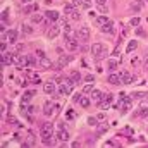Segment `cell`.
<instances>
[{"mask_svg": "<svg viewBox=\"0 0 148 148\" xmlns=\"http://www.w3.org/2000/svg\"><path fill=\"white\" fill-rule=\"evenodd\" d=\"M138 48V43L136 41H129L127 43V52H133V50H136Z\"/></svg>", "mask_w": 148, "mask_h": 148, "instance_id": "cell-28", "label": "cell"}, {"mask_svg": "<svg viewBox=\"0 0 148 148\" xmlns=\"http://www.w3.org/2000/svg\"><path fill=\"white\" fill-rule=\"evenodd\" d=\"M59 35H60V26H50L48 31H47V38L48 40H55Z\"/></svg>", "mask_w": 148, "mask_h": 148, "instance_id": "cell-6", "label": "cell"}, {"mask_svg": "<svg viewBox=\"0 0 148 148\" xmlns=\"http://www.w3.org/2000/svg\"><path fill=\"white\" fill-rule=\"evenodd\" d=\"M14 62H16V57H14L12 53H2V67L10 66V64H14Z\"/></svg>", "mask_w": 148, "mask_h": 148, "instance_id": "cell-8", "label": "cell"}, {"mask_svg": "<svg viewBox=\"0 0 148 148\" xmlns=\"http://www.w3.org/2000/svg\"><path fill=\"white\" fill-rule=\"evenodd\" d=\"M110 102H112V95H107L105 100H100V102H98V107H100V109H107V107L110 105Z\"/></svg>", "mask_w": 148, "mask_h": 148, "instance_id": "cell-16", "label": "cell"}, {"mask_svg": "<svg viewBox=\"0 0 148 148\" xmlns=\"http://www.w3.org/2000/svg\"><path fill=\"white\" fill-rule=\"evenodd\" d=\"M95 2H97L98 5H105V3H107V0H95Z\"/></svg>", "mask_w": 148, "mask_h": 148, "instance_id": "cell-44", "label": "cell"}, {"mask_svg": "<svg viewBox=\"0 0 148 148\" xmlns=\"http://www.w3.org/2000/svg\"><path fill=\"white\" fill-rule=\"evenodd\" d=\"M45 17L50 19V21H59V19H60V14H59L57 10H47V12H45Z\"/></svg>", "mask_w": 148, "mask_h": 148, "instance_id": "cell-12", "label": "cell"}, {"mask_svg": "<svg viewBox=\"0 0 148 148\" xmlns=\"http://www.w3.org/2000/svg\"><path fill=\"white\" fill-rule=\"evenodd\" d=\"M97 121H98L97 117H90V119H88V124H90V126H97Z\"/></svg>", "mask_w": 148, "mask_h": 148, "instance_id": "cell-36", "label": "cell"}, {"mask_svg": "<svg viewBox=\"0 0 148 148\" xmlns=\"http://www.w3.org/2000/svg\"><path fill=\"white\" fill-rule=\"evenodd\" d=\"M43 91H45L47 95H52V93L55 91V84H53L52 81H47V83L43 84Z\"/></svg>", "mask_w": 148, "mask_h": 148, "instance_id": "cell-14", "label": "cell"}, {"mask_svg": "<svg viewBox=\"0 0 148 148\" xmlns=\"http://www.w3.org/2000/svg\"><path fill=\"white\" fill-rule=\"evenodd\" d=\"M5 121H7V124H10V126H21V124H19V121H17L14 115H7V119H5Z\"/></svg>", "mask_w": 148, "mask_h": 148, "instance_id": "cell-19", "label": "cell"}, {"mask_svg": "<svg viewBox=\"0 0 148 148\" xmlns=\"http://www.w3.org/2000/svg\"><path fill=\"white\" fill-rule=\"evenodd\" d=\"M31 21H33V23H41V21H43V16H41V14H36V12H35V14L31 16Z\"/></svg>", "mask_w": 148, "mask_h": 148, "instance_id": "cell-26", "label": "cell"}, {"mask_svg": "<svg viewBox=\"0 0 148 148\" xmlns=\"http://www.w3.org/2000/svg\"><path fill=\"white\" fill-rule=\"evenodd\" d=\"M107 127H109L107 124H102V126H98V134H102V133H105V131H107Z\"/></svg>", "mask_w": 148, "mask_h": 148, "instance_id": "cell-35", "label": "cell"}, {"mask_svg": "<svg viewBox=\"0 0 148 148\" xmlns=\"http://www.w3.org/2000/svg\"><path fill=\"white\" fill-rule=\"evenodd\" d=\"M21 29H23V33H24V35H31V33H33V28H31L29 24H23V28H21Z\"/></svg>", "mask_w": 148, "mask_h": 148, "instance_id": "cell-24", "label": "cell"}, {"mask_svg": "<svg viewBox=\"0 0 148 148\" xmlns=\"http://www.w3.org/2000/svg\"><path fill=\"white\" fill-rule=\"evenodd\" d=\"M84 81H86V83H93V81H95V76H93V74H86V76H84Z\"/></svg>", "mask_w": 148, "mask_h": 148, "instance_id": "cell-33", "label": "cell"}, {"mask_svg": "<svg viewBox=\"0 0 148 148\" xmlns=\"http://www.w3.org/2000/svg\"><path fill=\"white\" fill-rule=\"evenodd\" d=\"M16 64L23 69V67H26L28 66V55H17L16 57Z\"/></svg>", "mask_w": 148, "mask_h": 148, "instance_id": "cell-13", "label": "cell"}, {"mask_svg": "<svg viewBox=\"0 0 148 148\" xmlns=\"http://www.w3.org/2000/svg\"><path fill=\"white\" fill-rule=\"evenodd\" d=\"M103 50H105V47H103L102 43H93V45H91V53H93L97 59H100V57H102Z\"/></svg>", "mask_w": 148, "mask_h": 148, "instance_id": "cell-5", "label": "cell"}, {"mask_svg": "<svg viewBox=\"0 0 148 148\" xmlns=\"http://www.w3.org/2000/svg\"><path fill=\"white\" fill-rule=\"evenodd\" d=\"M40 66H41L43 69H52V67H53L55 64H53V62H52L50 59H47V57H43V59L40 60Z\"/></svg>", "mask_w": 148, "mask_h": 148, "instance_id": "cell-15", "label": "cell"}, {"mask_svg": "<svg viewBox=\"0 0 148 148\" xmlns=\"http://www.w3.org/2000/svg\"><path fill=\"white\" fill-rule=\"evenodd\" d=\"M140 23H141L140 17H133V19H131V26H140Z\"/></svg>", "mask_w": 148, "mask_h": 148, "instance_id": "cell-32", "label": "cell"}, {"mask_svg": "<svg viewBox=\"0 0 148 148\" xmlns=\"http://www.w3.org/2000/svg\"><path fill=\"white\" fill-rule=\"evenodd\" d=\"M81 97H83V95H79V93H76V95L73 97V102H76V103H79V100H81Z\"/></svg>", "mask_w": 148, "mask_h": 148, "instance_id": "cell-38", "label": "cell"}, {"mask_svg": "<svg viewBox=\"0 0 148 148\" xmlns=\"http://www.w3.org/2000/svg\"><path fill=\"white\" fill-rule=\"evenodd\" d=\"M0 50H2V53H5V50H7V43H5V41H2V45H0Z\"/></svg>", "mask_w": 148, "mask_h": 148, "instance_id": "cell-39", "label": "cell"}, {"mask_svg": "<svg viewBox=\"0 0 148 148\" xmlns=\"http://www.w3.org/2000/svg\"><path fill=\"white\" fill-rule=\"evenodd\" d=\"M100 12H103V14H107L109 10H107V7H105V5H100Z\"/></svg>", "mask_w": 148, "mask_h": 148, "instance_id": "cell-43", "label": "cell"}, {"mask_svg": "<svg viewBox=\"0 0 148 148\" xmlns=\"http://www.w3.org/2000/svg\"><path fill=\"white\" fill-rule=\"evenodd\" d=\"M79 103H81V107H90V98L88 97H81Z\"/></svg>", "mask_w": 148, "mask_h": 148, "instance_id": "cell-27", "label": "cell"}, {"mask_svg": "<svg viewBox=\"0 0 148 148\" xmlns=\"http://www.w3.org/2000/svg\"><path fill=\"white\" fill-rule=\"evenodd\" d=\"M71 79H73V83H74V84H77V83L81 81V74H79L77 71H76V73L71 74Z\"/></svg>", "mask_w": 148, "mask_h": 148, "instance_id": "cell-23", "label": "cell"}, {"mask_svg": "<svg viewBox=\"0 0 148 148\" xmlns=\"http://www.w3.org/2000/svg\"><path fill=\"white\" fill-rule=\"evenodd\" d=\"M138 114H140V115H145V117H148V107H141Z\"/></svg>", "mask_w": 148, "mask_h": 148, "instance_id": "cell-34", "label": "cell"}, {"mask_svg": "<svg viewBox=\"0 0 148 148\" xmlns=\"http://www.w3.org/2000/svg\"><path fill=\"white\" fill-rule=\"evenodd\" d=\"M97 23H98L100 26H103V24H109V23H110V19H109V17H105V16H100V17H97Z\"/></svg>", "mask_w": 148, "mask_h": 148, "instance_id": "cell-22", "label": "cell"}, {"mask_svg": "<svg viewBox=\"0 0 148 148\" xmlns=\"http://www.w3.org/2000/svg\"><path fill=\"white\" fill-rule=\"evenodd\" d=\"M100 29H102V33H114V26H112V23H109V24H103Z\"/></svg>", "mask_w": 148, "mask_h": 148, "instance_id": "cell-21", "label": "cell"}, {"mask_svg": "<svg viewBox=\"0 0 148 148\" xmlns=\"http://www.w3.org/2000/svg\"><path fill=\"white\" fill-rule=\"evenodd\" d=\"M21 2H23V3H29L31 0H21Z\"/></svg>", "mask_w": 148, "mask_h": 148, "instance_id": "cell-45", "label": "cell"}, {"mask_svg": "<svg viewBox=\"0 0 148 148\" xmlns=\"http://www.w3.org/2000/svg\"><path fill=\"white\" fill-rule=\"evenodd\" d=\"M136 33H138V36H145V31H143L141 28H138V29H136Z\"/></svg>", "mask_w": 148, "mask_h": 148, "instance_id": "cell-42", "label": "cell"}, {"mask_svg": "<svg viewBox=\"0 0 148 148\" xmlns=\"http://www.w3.org/2000/svg\"><path fill=\"white\" fill-rule=\"evenodd\" d=\"M147 2H148V0H147Z\"/></svg>", "mask_w": 148, "mask_h": 148, "instance_id": "cell-46", "label": "cell"}, {"mask_svg": "<svg viewBox=\"0 0 148 148\" xmlns=\"http://www.w3.org/2000/svg\"><path fill=\"white\" fill-rule=\"evenodd\" d=\"M91 91H93V83H90V84H86V86L83 88V93H86V95L91 93Z\"/></svg>", "mask_w": 148, "mask_h": 148, "instance_id": "cell-31", "label": "cell"}, {"mask_svg": "<svg viewBox=\"0 0 148 148\" xmlns=\"http://www.w3.org/2000/svg\"><path fill=\"white\" fill-rule=\"evenodd\" d=\"M36 55L40 59H43V57H45V52H43V50H36Z\"/></svg>", "mask_w": 148, "mask_h": 148, "instance_id": "cell-41", "label": "cell"}, {"mask_svg": "<svg viewBox=\"0 0 148 148\" xmlns=\"http://www.w3.org/2000/svg\"><path fill=\"white\" fill-rule=\"evenodd\" d=\"M28 66H29V67H35V66H36V59H35L33 55H28Z\"/></svg>", "mask_w": 148, "mask_h": 148, "instance_id": "cell-29", "label": "cell"}, {"mask_svg": "<svg viewBox=\"0 0 148 148\" xmlns=\"http://www.w3.org/2000/svg\"><path fill=\"white\" fill-rule=\"evenodd\" d=\"M109 71H110V73L117 71V60H110V62H109Z\"/></svg>", "mask_w": 148, "mask_h": 148, "instance_id": "cell-30", "label": "cell"}, {"mask_svg": "<svg viewBox=\"0 0 148 148\" xmlns=\"http://www.w3.org/2000/svg\"><path fill=\"white\" fill-rule=\"evenodd\" d=\"M36 10H38V3H31V5H28V7H24V9H23V12H24V14L36 12Z\"/></svg>", "mask_w": 148, "mask_h": 148, "instance_id": "cell-18", "label": "cell"}, {"mask_svg": "<svg viewBox=\"0 0 148 148\" xmlns=\"http://www.w3.org/2000/svg\"><path fill=\"white\" fill-rule=\"evenodd\" d=\"M69 16H71V19H76V21L81 17V16H79V10H77V7H74L73 10H71V14H69Z\"/></svg>", "mask_w": 148, "mask_h": 148, "instance_id": "cell-25", "label": "cell"}, {"mask_svg": "<svg viewBox=\"0 0 148 148\" xmlns=\"http://www.w3.org/2000/svg\"><path fill=\"white\" fill-rule=\"evenodd\" d=\"M17 36H19L17 29H9V31H7V41H9V43H16V41H17Z\"/></svg>", "mask_w": 148, "mask_h": 148, "instance_id": "cell-11", "label": "cell"}, {"mask_svg": "<svg viewBox=\"0 0 148 148\" xmlns=\"http://www.w3.org/2000/svg\"><path fill=\"white\" fill-rule=\"evenodd\" d=\"M33 95H36V91H35V90H29V91H26V93H24V97H23V103H28V102L33 98Z\"/></svg>", "mask_w": 148, "mask_h": 148, "instance_id": "cell-17", "label": "cell"}, {"mask_svg": "<svg viewBox=\"0 0 148 148\" xmlns=\"http://www.w3.org/2000/svg\"><path fill=\"white\" fill-rule=\"evenodd\" d=\"M91 98H93L95 102H100V100H102V91H98V90H93V91H91Z\"/></svg>", "mask_w": 148, "mask_h": 148, "instance_id": "cell-20", "label": "cell"}, {"mask_svg": "<svg viewBox=\"0 0 148 148\" xmlns=\"http://www.w3.org/2000/svg\"><path fill=\"white\" fill-rule=\"evenodd\" d=\"M121 74H122V84H131L136 81V76L127 73V71H121Z\"/></svg>", "mask_w": 148, "mask_h": 148, "instance_id": "cell-7", "label": "cell"}, {"mask_svg": "<svg viewBox=\"0 0 148 148\" xmlns=\"http://www.w3.org/2000/svg\"><path fill=\"white\" fill-rule=\"evenodd\" d=\"M97 119H98V121H105V114H103V112H100V114L97 115Z\"/></svg>", "mask_w": 148, "mask_h": 148, "instance_id": "cell-40", "label": "cell"}, {"mask_svg": "<svg viewBox=\"0 0 148 148\" xmlns=\"http://www.w3.org/2000/svg\"><path fill=\"white\" fill-rule=\"evenodd\" d=\"M57 140H59L60 143H66V141L69 140V133H67L66 129H59V131H57Z\"/></svg>", "mask_w": 148, "mask_h": 148, "instance_id": "cell-10", "label": "cell"}, {"mask_svg": "<svg viewBox=\"0 0 148 148\" xmlns=\"http://www.w3.org/2000/svg\"><path fill=\"white\" fill-rule=\"evenodd\" d=\"M73 86L71 83H60V86H59V95H62V97H67V95H71L73 93Z\"/></svg>", "mask_w": 148, "mask_h": 148, "instance_id": "cell-4", "label": "cell"}, {"mask_svg": "<svg viewBox=\"0 0 148 148\" xmlns=\"http://www.w3.org/2000/svg\"><path fill=\"white\" fill-rule=\"evenodd\" d=\"M73 59H74L73 55H60V57H59V60L55 62V66H53V67H55V69H64L69 62H73Z\"/></svg>", "mask_w": 148, "mask_h": 148, "instance_id": "cell-2", "label": "cell"}, {"mask_svg": "<svg viewBox=\"0 0 148 148\" xmlns=\"http://www.w3.org/2000/svg\"><path fill=\"white\" fill-rule=\"evenodd\" d=\"M76 38L81 40V41L90 40V28H88V26H81V28H77V31H76Z\"/></svg>", "mask_w": 148, "mask_h": 148, "instance_id": "cell-3", "label": "cell"}, {"mask_svg": "<svg viewBox=\"0 0 148 148\" xmlns=\"http://www.w3.org/2000/svg\"><path fill=\"white\" fill-rule=\"evenodd\" d=\"M109 83H110V84H122V74L112 73L110 76H109Z\"/></svg>", "mask_w": 148, "mask_h": 148, "instance_id": "cell-9", "label": "cell"}, {"mask_svg": "<svg viewBox=\"0 0 148 148\" xmlns=\"http://www.w3.org/2000/svg\"><path fill=\"white\" fill-rule=\"evenodd\" d=\"M7 19H9V10L5 9V10L2 12V21H7Z\"/></svg>", "mask_w": 148, "mask_h": 148, "instance_id": "cell-37", "label": "cell"}, {"mask_svg": "<svg viewBox=\"0 0 148 148\" xmlns=\"http://www.w3.org/2000/svg\"><path fill=\"white\" fill-rule=\"evenodd\" d=\"M41 143L45 147H50L52 145V131H53V124L52 122H43L41 124Z\"/></svg>", "mask_w": 148, "mask_h": 148, "instance_id": "cell-1", "label": "cell"}]
</instances>
